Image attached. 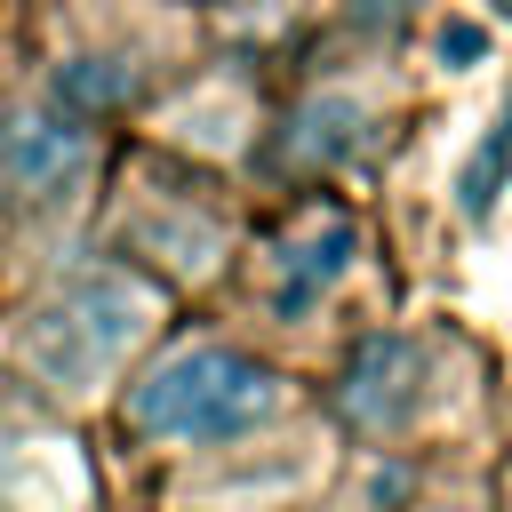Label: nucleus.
<instances>
[{"mask_svg":"<svg viewBox=\"0 0 512 512\" xmlns=\"http://www.w3.org/2000/svg\"><path fill=\"white\" fill-rule=\"evenodd\" d=\"M504 168H512V112H504V120H496V136H488V144H480V160H472V168H464V184H456V192H464V208H472V216H480V208H488V200H496V176H504Z\"/></svg>","mask_w":512,"mask_h":512,"instance_id":"nucleus-5","label":"nucleus"},{"mask_svg":"<svg viewBox=\"0 0 512 512\" xmlns=\"http://www.w3.org/2000/svg\"><path fill=\"white\" fill-rule=\"evenodd\" d=\"M144 312H152V296L128 272H88L32 320V368L56 392H96L120 368V352H136V336L152 328Z\"/></svg>","mask_w":512,"mask_h":512,"instance_id":"nucleus-2","label":"nucleus"},{"mask_svg":"<svg viewBox=\"0 0 512 512\" xmlns=\"http://www.w3.org/2000/svg\"><path fill=\"white\" fill-rule=\"evenodd\" d=\"M272 400H280V384L248 352H232V344H176L168 360H152L128 384V424L152 432V440L208 448V440H240L248 424H264Z\"/></svg>","mask_w":512,"mask_h":512,"instance_id":"nucleus-1","label":"nucleus"},{"mask_svg":"<svg viewBox=\"0 0 512 512\" xmlns=\"http://www.w3.org/2000/svg\"><path fill=\"white\" fill-rule=\"evenodd\" d=\"M88 168V136L64 120V112H16L0 128V176L24 192V200H64Z\"/></svg>","mask_w":512,"mask_h":512,"instance_id":"nucleus-3","label":"nucleus"},{"mask_svg":"<svg viewBox=\"0 0 512 512\" xmlns=\"http://www.w3.org/2000/svg\"><path fill=\"white\" fill-rule=\"evenodd\" d=\"M344 256H352V224H344V216H328V224L312 216V224H304V240H296V248H280V272H288V280H280V304H288V312H304V304L344 272Z\"/></svg>","mask_w":512,"mask_h":512,"instance_id":"nucleus-4","label":"nucleus"}]
</instances>
